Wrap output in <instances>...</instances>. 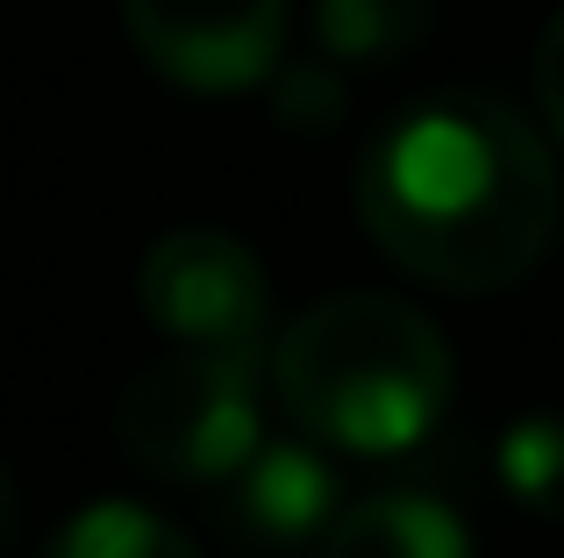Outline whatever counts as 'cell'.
I'll return each instance as SVG.
<instances>
[{"instance_id":"cell-6","label":"cell","mask_w":564,"mask_h":558,"mask_svg":"<svg viewBox=\"0 0 564 558\" xmlns=\"http://www.w3.org/2000/svg\"><path fill=\"white\" fill-rule=\"evenodd\" d=\"M336 508H344L336 465L315 451V437H272V444L258 437L250 459L215 480V516L250 558H293L322 545Z\"/></svg>"},{"instance_id":"cell-10","label":"cell","mask_w":564,"mask_h":558,"mask_svg":"<svg viewBox=\"0 0 564 558\" xmlns=\"http://www.w3.org/2000/svg\"><path fill=\"white\" fill-rule=\"evenodd\" d=\"M494 473L529 516H564V416H551V408L514 416L500 430Z\"/></svg>"},{"instance_id":"cell-12","label":"cell","mask_w":564,"mask_h":558,"mask_svg":"<svg viewBox=\"0 0 564 558\" xmlns=\"http://www.w3.org/2000/svg\"><path fill=\"white\" fill-rule=\"evenodd\" d=\"M536 100H543V115H551V137L564 143V8L551 14V29H543V43H536Z\"/></svg>"},{"instance_id":"cell-5","label":"cell","mask_w":564,"mask_h":558,"mask_svg":"<svg viewBox=\"0 0 564 558\" xmlns=\"http://www.w3.org/2000/svg\"><path fill=\"white\" fill-rule=\"evenodd\" d=\"M122 29L186 94H243L286 57V0H122Z\"/></svg>"},{"instance_id":"cell-3","label":"cell","mask_w":564,"mask_h":558,"mask_svg":"<svg viewBox=\"0 0 564 558\" xmlns=\"http://www.w3.org/2000/svg\"><path fill=\"white\" fill-rule=\"evenodd\" d=\"M258 437L264 416L250 358L180 351V358L143 365L115 401V444L129 451V465H143L151 480H180V487H215L250 459Z\"/></svg>"},{"instance_id":"cell-4","label":"cell","mask_w":564,"mask_h":558,"mask_svg":"<svg viewBox=\"0 0 564 558\" xmlns=\"http://www.w3.org/2000/svg\"><path fill=\"white\" fill-rule=\"evenodd\" d=\"M137 301L151 330L180 351H207V358H250L272 344V279H264L258 251L229 229H165L143 251Z\"/></svg>"},{"instance_id":"cell-9","label":"cell","mask_w":564,"mask_h":558,"mask_svg":"<svg viewBox=\"0 0 564 558\" xmlns=\"http://www.w3.org/2000/svg\"><path fill=\"white\" fill-rule=\"evenodd\" d=\"M43 558H200L172 516L143 502H94L43 545Z\"/></svg>"},{"instance_id":"cell-2","label":"cell","mask_w":564,"mask_h":558,"mask_svg":"<svg viewBox=\"0 0 564 558\" xmlns=\"http://www.w3.org/2000/svg\"><path fill=\"white\" fill-rule=\"evenodd\" d=\"M457 365L443 330L400 293H322L272 336V394L293 430L350 459L414 451L443 422Z\"/></svg>"},{"instance_id":"cell-8","label":"cell","mask_w":564,"mask_h":558,"mask_svg":"<svg viewBox=\"0 0 564 558\" xmlns=\"http://www.w3.org/2000/svg\"><path fill=\"white\" fill-rule=\"evenodd\" d=\"M436 29V0H315V43L336 65H400Z\"/></svg>"},{"instance_id":"cell-13","label":"cell","mask_w":564,"mask_h":558,"mask_svg":"<svg viewBox=\"0 0 564 558\" xmlns=\"http://www.w3.org/2000/svg\"><path fill=\"white\" fill-rule=\"evenodd\" d=\"M8 530H14V480H8V465H0V545H8Z\"/></svg>"},{"instance_id":"cell-7","label":"cell","mask_w":564,"mask_h":558,"mask_svg":"<svg viewBox=\"0 0 564 558\" xmlns=\"http://www.w3.org/2000/svg\"><path fill=\"white\" fill-rule=\"evenodd\" d=\"M315 558H471V537L443 494L379 487V494H358L350 508H336Z\"/></svg>"},{"instance_id":"cell-11","label":"cell","mask_w":564,"mask_h":558,"mask_svg":"<svg viewBox=\"0 0 564 558\" xmlns=\"http://www.w3.org/2000/svg\"><path fill=\"white\" fill-rule=\"evenodd\" d=\"M264 86H272V122L293 129V137H329V129H344V115H350L344 65H336L329 51L279 57V65L264 72Z\"/></svg>"},{"instance_id":"cell-1","label":"cell","mask_w":564,"mask_h":558,"mask_svg":"<svg viewBox=\"0 0 564 558\" xmlns=\"http://www.w3.org/2000/svg\"><path fill=\"white\" fill-rule=\"evenodd\" d=\"M564 215L551 143L500 94L451 86L358 151V223L408 279L500 293L543 266Z\"/></svg>"}]
</instances>
